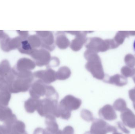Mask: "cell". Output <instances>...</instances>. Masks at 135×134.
Segmentation results:
<instances>
[{
  "mask_svg": "<svg viewBox=\"0 0 135 134\" xmlns=\"http://www.w3.org/2000/svg\"><path fill=\"white\" fill-rule=\"evenodd\" d=\"M81 100L72 95L66 96L61 100L59 105L60 117L68 120L71 116V112L78 110L81 105Z\"/></svg>",
  "mask_w": 135,
  "mask_h": 134,
  "instance_id": "obj_1",
  "label": "cell"
},
{
  "mask_svg": "<svg viewBox=\"0 0 135 134\" xmlns=\"http://www.w3.org/2000/svg\"><path fill=\"white\" fill-rule=\"evenodd\" d=\"M39 115L42 117L52 116L56 118L60 117L59 105L58 100L46 98L40 100L37 110Z\"/></svg>",
  "mask_w": 135,
  "mask_h": 134,
  "instance_id": "obj_2",
  "label": "cell"
},
{
  "mask_svg": "<svg viewBox=\"0 0 135 134\" xmlns=\"http://www.w3.org/2000/svg\"><path fill=\"white\" fill-rule=\"evenodd\" d=\"M93 121L90 131L91 134H107L117 131L116 127L109 125L103 120L96 119Z\"/></svg>",
  "mask_w": 135,
  "mask_h": 134,
  "instance_id": "obj_3",
  "label": "cell"
},
{
  "mask_svg": "<svg viewBox=\"0 0 135 134\" xmlns=\"http://www.w3.org/2000/svg\"><path fill=\"white\" fill-rule=\"evenodd\" d=\"M46 89L47 85L44 84L42 81H36L31 87L30 95L32 98L39 99L41 97L46 95Z\"/></svg>",
  "mask_w": 135,
  "mask_h": 134,
  "instance_id": "obj_4",
  "label": "cell"
},
{
  "mask_svg": "<svg viewBox=\"0 0 135 134\" xmlns=\"http://www.w3.org/2000/svg\"><path fill=\"white\" fill-rule=\"evenodd\" d=\"M100 117L108 121H113L117 119V115L114 108L112 105L107 104L100 109L99 111Z\"/></svg>",
  "mask_w": 135,
  "mask_h": 134,
  "instance_id": "obj_5",
  "label": "cell"
},
{
  "mask_svg": "<svg viewBox=\"0 0 135 134\" xmlns=\"http://www.w3.org/2000/svg\"><path fill=\"white\" fill-rule=\"evenodd\" d=\"M120 118L125 126L131 128H135V115L129 109L127 108L122 112Z\"/></svg>",
  "mask_w": 135,
  "mask_h": 134,
  "instance_id": "obj_6",
  "label": "cell"
},
{
  "mask_svg": "<svg viewBox=\"0 0 135 134\" xmlns=\"http://www.w3.org/2000/svg\"><path fill=\"white\" fill-rule=\"evenodd\" d=\"M35 67L34 63L31 60L27 58H22L18 61L13 69L18 72L28 71V70H32Z\"/></svg>",
  "mask_w": 135,
  "mask_h": 134,
  "instance_id": "obj_7",
  "label": "cell"
},
{
  "mask_svg": "<svg viewBox=\"0 0 135 134\" xmlns=\"http://www.w3.org/2000/svg\"><path fill=\"white\" fill-rule=\"evenodd\" d=\"M45 123L46 126V130L51 133L55 134L59 130L58 124L55 116H49L46 117Z\"/></svg>",
  "mask_w": 135,
  "mask_h": 134,
  "instance_id": "obj_8",
  "label": "cell"
},
{
  "mask_svg": "<svg viewBox=\"0 0 135 134\" xmlns=\"http://www.w3.org/2000/svg\"><path fill=\"white\" fill-rule=\"evenodd\" d=\"M40 100L35 98H29L25 104V107L26 111L29 113H33L37 110L40 103Z\"/></svg>",
  "mask_w": 135,
  "mask_h": 134,
  "instance_id": "obj_9",
  "label": "cell"
},
{
  "mask_svg": "<svg viewBox=\"0 0 135 134\" xmlns=\"http://www.w3.org/2000/svg\"><path fill=\"white\" fill-rule=\"evenodd\" d=\"M11 70L8 61L6 60L3 61L0 63V77L4 78Z\"/></svg>",
  "mask_w": 135,
  "mask_h": 134,
  "instance_id": "obj_10",
  "label": "cell"
},
{
  "mask_svg": "<svg viewBox=\"0 0 135 134\" xmlns=\"http://www.w3.org/2000/svg\"><path fill=\"white\" fill-rule=\"evenodd\" d=\"M113 107L115 110L122 112L127 108V103L124 99L119 98L114 102Z\"/></svg>",
  "mask_w": 135,
  "mask_h": 134,
  "instance_id": "obj_11",
  "label": "cell"
},
{
  "mask_svg": "<svg viewBox=\"0 0 135 134\" xmlns=\"http://www.w3.org/2000/svg\"><path fill=\"white\" fill-rule=\"evenodd\" d=\"M81 116L85 121L89 122L94 120L93 113L86 109H83L81 111Z\"/></svg>",
  "mask_w": 135,
  "mask_h": 134,
  "instance_id": "obj_12",
  "label": "cell"
},
{
  "mask_svg": "<svg viewBox=\"0 0 135 134\" xmlns=\"http://www.w3.org/2000/svg\"><path fill=\"white\" fill-rule=\"evenodd\" d=\"M117 125L119 129L121 130V131H123L124 133L127 134H130V131L125 127L124 124L122 123L121 122H117Z\"/></svg>",
  "mask_w": 135,
  "mask_h": 134,
  "instance_id": "obj_13",
  "label": "cell"
},
{
  "mask_svg": "<svg viewBox=\"0 0 135 134\" xmlns=\"http://www.w3.org/2000/svg\"><path fill=\"white\" fill-rule=\"evenodd\" d=\"M129 96L131 100L133 103L135 102V89L131 90L129 92Z\"/></svg>",
  "mask_w": 135,
  "mask_h": 134,
  "instance_id": "obj_14",
  "label": "cell"
},
{
  "mask_svg": "<svg viewBox=\"0 0 135 134\" xmlns=\"http://www.w3.org/2000/svg\"><path fill=\"white\" fill-rule=\"evenodd\" d=\"M42 134H53L47 131L46 129H44Z\"/></svg>",
  "mask_w": 135,
  "mask_h": 134,
  "instance_id": "obj_15",
  "label": "cell"
},
{
  "mask_svg": "<svg viewBox=\"0 0 135 134\" xmlns=\"http://www.w3.org/2000/svg\"><path fill=\"white\" fill-rule=\"evenodd\" d=\"M62 134V131L60 130H59L57 132H56V133H55V134Z\"/></svg>",
  "mask_w": 135,
  "mask_h": 134,
  "instance_id": "obj_16",
  "label": "cell"
},
{
  "mask_svg": "<svg viewBox=\"0 0 135 134\" xmlns=\"http://www.w3.org/2000/svg\"><path fill=\"white\" fill-rule=\"evenodd\" d=\"M113 134H122L121 133H119V132H117V131H116V132H114L113 133Z\"/></svg>",
  "mask_w": 135,
  "mask_h": 134,
  "instance_id": "obj_17",
  "label": "cell"
},
{
  "mask_svg": "<svg viewBox=\"0 0 135 134\" xmlns=\"http://www.w3.org/2000/svg\"><path fill=\"white\" fill-rule=\"evenodd\" d=\"M133 49H134V50L135 52V40L134 41V43H133Z\"/></svg>",
  "mask_w": 135,
  "mask_h": 134,
  "instance_id": "obj_18",
  "label": "cell"
},
{
  "mask_svg": "<svg viewBox=\"0 0 135 134\" xmlns=\"http://www.w3.org/2000/svg\"><path fill=\"white\" fill-rule=\"evenodd\" d=\"M84 134H91L90 133V131H87V132H86Z\"/></svg>",
  "mask_w": 135,
  "mask_h": 134,
  "instance_id": "obj_19",
  "label": "cell"
},
{
  "mask_svg": "<svg viewBox=\"0 0 135 134\" xmlns=\"http://www.w3.org/2000/svg\"><path fill=\"white\" fill-rule=\"evenodd\" d=\"M133 107H134V109L135 110V102L133 103Z\"/></svg>",
  "mask_w": 135,
  "mask_h": 134,
  "instance_id": "obj_20",
  "label": "cell"
}]
</instances>
